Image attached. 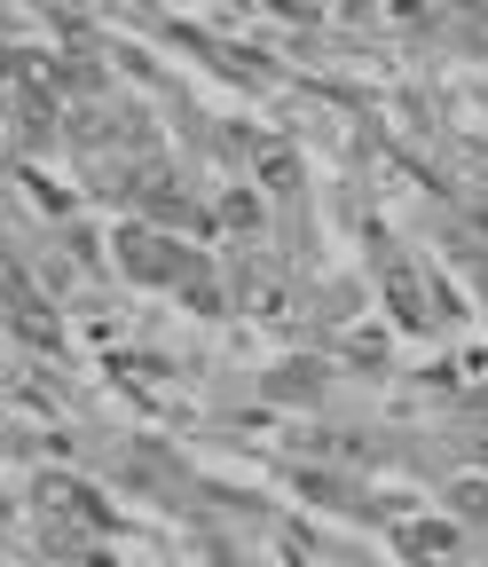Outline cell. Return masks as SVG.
Returning <instances> with one entry per match:
<instances>
[{"label": "cell", "mask_w": 488, "mask_h": 567, "mask_svg": "<svg viewBox=\"0 0 488 567\" xmlns=\"http://www.w3.org/2000/svg\"><path fill=\"white\" fill-rule=\"evenodd\" d=\"M118 268H126L134 284H189V276H197V260H189L174 237H158V229H126V237H118Z\"/></svg>", "instance_id": "1"}, {"label": "cell", "mask_w": 488, "mask_h": 567, "mask_svg": "<svg viewBox=\"0 0 488 567\" xmlns=\"http://www.w3.org/2000/svg\"><path fill=\"white\" fill-rule=\"evenodd\" d=\"M442 567H449V559H442Z\"/></svg>", "instance_id": "8"}, {"label": "cell", "mask_w": 488, "mask_h": 567, "mask_svg": "<svg viewBox=\"0 0 488 567\" xmlns=\"http://www.w3.org/2000/svg\"><path fill=\"white\" fill-rule=\"evenodd\" d=\"M32 496L48 505V520H63V528H103V505H95V496H87L80 481H55V473H48Z\"/></svg>", "instance_id": "2"}, {"label": "cell", "mask_w": 488, "mask_h": 567, "mask_svg": "<svg viewBox=\"0 0 488 567\" xmlns=\"http://www.w3.org/2000/svg\"><path fill=\"white\" fill-rule=\"evenodd\" d=\"M402 544H409V551H426V559H442V551H449V528H442V520H426V528H402Z\"/></svg>", "instance_id": "4"}, {"label": "cell", "mask_w": 488, "mask_h": 567, "mask_svg": "<svg viewBox=\"0 0 488 567\" xmlns=\"http://www.w3.org/2000/svg\"><path fill=\"white\" fill-rule=\"evenodd\" d=\"M457 505H473V513L488 520V488H473V481H465V488H457Z\"/></svg>", "instance_id": "7"}, {"label": "cell", "mask_w": 488, "mask_h": 567, "mask_svg": "<svg viewBox=\"0 0 488 567\" xmlns=\"http://www.w3.org/2000/svg\"><path fill=\"white\" fill-rule=\"evenodd\" d=\"M260 174H268V189H292V182H300V166H292L284 151H260Z\"/></svg>", "instance_id": "5"}, {"label": "cell", "mask_w": 488, "mask_h": 567, "mask_svg": "<svg viewBox=\"0 0 488 567\" xmlns=\"http://www.w3.org/2000/svg\"><path fill=\"white\" fill-rule=\"evenodd\" d=\"M221 221H229V229H252L260 213H252V197H229V205H221Z\"/></svg>", "instance_id": "6"}, {"label": "cell", "mask_w": 488, "mask_h": 567, "mask_svg": "<svg viewBox=\"0 0 488 567\" xmlns=\"http://www.w3.org/2000/svg\"><path fill=\"white\" fill-rule=\"evenodd\" d=\"M386 300H394V323H402V331L434 323V316H426V284H417L409 268H386Z\"/></svg>", "instance_id": "3"}]
</instances>
